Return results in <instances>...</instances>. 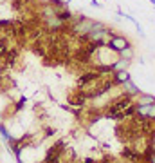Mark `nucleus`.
Instances as JSON below:
<instances>
[{
	"mask_svg": "<svg viewBox=\"0 0 155 163\" xmlns=\"http://www.w3.org/2000/svg\"><path fill=\"white\" fill-rule=\"evenodd\" d=\"M128 45H130V42L126 40V36H121V35H112L108 38V42H106V47L112 49L114 53H119L121 49L128 47Z\"/></svg>",
	"mask_w": 155,
	"mask_h": 163,
	"instance_id": "1",
	"label": "nucleus"
},
{
	"mask_svg": "<svg viewBox=\"0 0 155 163\" xmlns=\"http://www.w3.org/2000/svg\"><path fill=\"white\" fill-rule=\"evenodd\" d=\"M128 80H132L128 69H121V71H114V73H112V82H114L116 85H123V83H126Z\"/></svg>",
	"mask_w": 155,
	"mask_h": 163,
	"instance_id": "2",
	"label": "nucleus"
},
{
	"mask_svg": "<svg viewBox=\"0 0 155 163\" xmlns=\"http://www.w3.org/2000/svg\"><path fill=\"white\" fill-rule=\"evenodd\" d=\"M99 74H98V71L96 69H92V71H87V73H83L81 76H79V80H78V85L81 87V85H85V83H88V82H92L94 78H98Z\"/></svg>",
	"mask_w": 155,
	"mask_h": 163,
	"instance_id": "3",
	"label": "nucleus"
},
{
	"mask_svg": "<svg viewBox=\"0 0 155 163\" xmlns=\"http://www.w3.org/2000/svg\"><path fill=\"white\" fill-rule=\"evenodd\" d=\"M123 89H124V92H126V94H130V96H139V94H141L139 87L132 83V80H128L126 83H123Z\"/></svg>",
	"mask_w": 155,
	"mask_h": 163,
	"instance_id": "4",
	"label": "nucleus"
},
{
	"mask_svg": "<svg viewBox=\"0 0 155 163\" xmlns=\"http://www.w3.org/2000/svg\"><path fill=\"white\" fill-rule=\"evenodd\" d=\"M117 56H119V58H124V60H128V62H132V60H134V56H135L134 47H132V45H128V47L121 49V51L117 53Z\"/></svg>",
	"mask_w": 155,
	"mask_h": 163,
	"instance_id": "5",
	"label": "nucleus"
},
{
	"mask_svg": "<svg viewBox=\"0 0 155 163\" xmlns=\"http://www.w3.org/2000/svg\"><path fill=\"white\" fill-rule=\"evenodd\" d=\"M135 103H139V105H148V103H155V96L153 94H141L137 96V100H135Z\"/></svg>",
	"mask_w": 155,
	"mask_h": 163,
	"instance_id": "6",
	"label": "nucleus"
},
{
	"mask_svg": "<svg viewBox=\"0 0 155 163\" xmlns=\"http://www.w3.org/2000/svg\"><path fill=\"white\" fill-rule=\"evenodd\" d=\"M135 27H137V33H139V36H141V38H144L146 35H144V29H143V27L139 26V22H137V24H135Z\"/></svg>",
	"mask_w": 155,
	"mask_h": 163,
	"instance_id": "7",
	"label": "nucleus"
},
{
	"mask_svg": "<svg viewBox=\"0 0 155 163\" xmlns=\"http://www.w3.org/2000/svg\"><path fill=\"white\" fill-rule=\"evenodd\" d=\"M90 6H92V7H103L99 0H92V2H90Z\"/></svg>",
	"mask_w": 155,
	"mask_h": 163,
	"instance_id": "8",
	"label": "nucleus"
},
{
	"mask_svg": "<svg viewBox=\"0 0 155 163\" xmlns=\"http://www.w3.org/2000/svg\"><path fill=\"white\" fill-rule=\"evenodd\" d=\"M150 2H151V4H153V6H155V0H150Z\"/></svg>",
	"mask_w": 155,
	"mask_h": 163,
	"instance_id": "9",
	"label": "nucleus"
}]
</instances>
